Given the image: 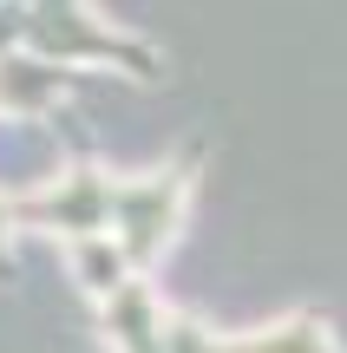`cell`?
I'll list each match as a JSON object with an SVG mask.
<instances>
[{"mask_svg": "<svg viewBox=\"0 0 347 353\" xmlns=\"http://www.w3.org/2000/svg\"><path fill=\"white\" fill-rule=\"evenodd\" d=\"M66 249H72V268L99 307V334L112 353H347L315 307L256 334H223L177 314L170 301H157L151 275H138L112 242H66Z\"/></svg>", "mask_w": 347, "mask_h": 353, "instance_id": "2", "label": "cell"}, {"mask_svg": "<svg viewBox=\"0 0 347 353\" xmlns=\"http://www.w3.org/2000/svg\"><path fill=\"white\" fill-rule=\"evenodd\" d=\"M197 170H204V144H190L177 164H164L151 176H105V170L79 164L59 183L33 190V196H0V203H7V229L33 223L66 242H112L138 275H151V262L170 249L184 210H190Z\"/></svg>", "mask_w": 347, "mask_h": 353, "instance_id": "1", "label": "cell"}]
</instances>
